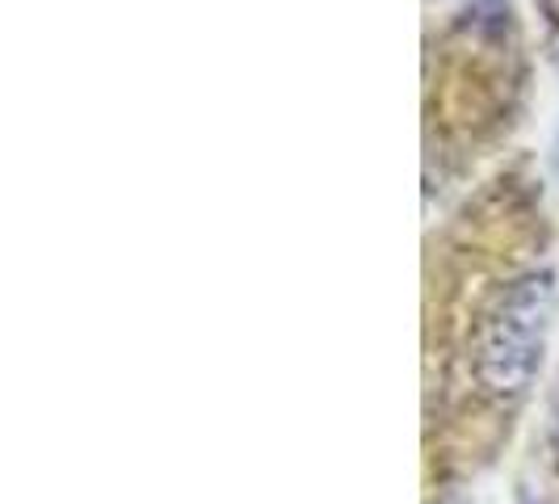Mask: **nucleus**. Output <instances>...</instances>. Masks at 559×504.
Returning <instances> with one entry per match:
<instances>
[{
	"label": "nucleus",
	"instance_id": "nucleus-1",
	"mask_svg": "<svg viewBox=\"0 0 559 504\" xmlns=\"http://www.w3.org/2000/svg\"><path fill=\"white\" fill-rule=\"evenodd\" d=\"M551 308H556V278L547 269L526 274L504 290L476 358V379L484 392L497 399H518L531 387L543 358L538 349H543V328L551 320Z\"/></svg>",
	"mask_w": 559,
	"mask_h": 504
},
{
	"label": "nucleus",
	"instance_id": "nucleus-2",
	"mask_svg": "<svg viewBox=\"0 0 559 504\" xmlns=\"http://www.w3.org/2000/svg\"><path fill=\"white\" fill-rule=\"evenodd\" d=\"M556 47H559V43H556Z\"/></svg>",
	"mask_w": 559,
	"mask_h": 504
}]
</instances>
